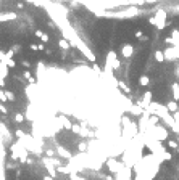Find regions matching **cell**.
<instances>
[{"label":"cell","instance_id":"1","mask_svg":"<svg viewBox=\"0 0 179 180\" xmlns=\"http://www.w3.org/2000/svg\"><path fill=\"white\" fill-rule=\"evenodd\" d=\"M107 64H108V68H113V69H118V68H120V61L116 60V53L115 52H108V55H107Z\"/></svg>","mask_w":179,"mask_h":180},{"label":"cell","instance_id":"2","mask_svg":"<svg viewBox=\"0 0 179 180\" xmlns=\"http://www.w3.org/2000/svg\"><path fill=\"white\" fill-rule=\"evenodd\" d=\"M155 19H156V27H158V29H165V19H166V13H165V11L163 10H160L158 11V13H156L155 15Z\"/></svg>","mask_w":179,"mask_h":180},{"label":"cell","instance_id":"3","mask_svg":"<svg viewBox=\"0 0 179 180\" xmlns=\"http://www.w3.org/2000/svg\"><path fill=\"white\" fill-rule=\"evenodd\" d=\"M132 53H134V48H132L131 43H126V45H123V47H121V55L124 56V58H131Z\"/></svg>","mask_w":179,"mask_h":180},{"label":"cell","instance_id":"4","mask_svg":"<svg viewBox=\"0 0 179 180\" xmlns=\"http://www.w3.org/2000/svg\"><path fill=\"white\" fill-rule=\"evenodd\" d=\"M177 109H179L177 101H174V100L168 101V105H166V111H168V112H177Z\"/></svg>","mask_w":179,"mask_h":180},{"label":"cell","instance_id":"5","mask_svg":"<svg viewBox=\"0 0 179 180\" xmlns=\"http://www.w3.org/2000/svg\"><path fill=\"white\" fill-rule=\"evenodd\" d=\"M34 34H36V37H39V39H41V40H42L44 43H47V42L50 40L47 34H45V32H42L41 29H36V32H34Z\"/></svg>","mask_w":179,"mask_h":180},{"label":"cell","instance_id":"6","mask_svg":"<svg viewBox=\"0 0 179 180\" xmlns=\"http://www.w3.org/2000/svg\"><path fill=\"white\" fill-rule=\"evenodd\" d=\"M150 98H152V92H145V95H144V100L141 101V105L144 106V108H147V106L150 105Z\"/></svg>","mask_w":179,"mask_h":180},{"label":"cell","instance_id":"7","mask_svg":"<svg viewBox=\"0 0 179 180\" xmlns=\"http://www.w3.org/2000/svg\"><path fill=\"white\" fill-rule=\"evenodd\" d=\"M173 100L179 101V84L177 82L173 84Z\"/></svg>","mask_w":179,"mask_h":180},{"label":"cell","instance_id":"8","mask_svg":"<svg viewBox=\"0 0 179 180\" xmlns=\"http://www.w3.org/2000/svg\"><path fill=\"white\" fill-rule=\"evenodd\" d=\"M155 60L158 61V63H163V61L166 60L165 52H161V50H156V52H155Z\"/></svg>","mask_w":179,"mask_h":180},{"label":"cell","instance_id":"9","mask_svg":"<svg viewBox=\"0 0 179 180\" xmlns=\"http://www.w3.org/2000/svg\"><path fill=\"white\" fill-rule=\"evenodd\" d=\"M16 13H5V15H0V21H7V19H16Z\"/></svg>","mask_w":179,"mask_h":180},{"label":"cell","instance_id":"10","mask_svg":"<svg viewBox=\"0 0 179 180\" xmlns=\"http://www.w3.org/2000/svg\"><path fill=\"white\" fill-rule=\"evenodd\" d=\"M139 84H141V85L142 87H147L149 85V84H150V77L149 76H141V77H139Z\"/></svg>","mask_w":179,"mask_h":180},{"label":"cell","instance_id":"11","mask_svg":"<svg viewBox=\"0 0 179 180\" xmlns=\"http://www.w3.org/2000/svg\"><path fill=\"white\" fill-rule=\"evenodd\" d=\"M58 45H60L61 48H65V50H68V48H70V43H68V40H65V39H60Z\"/></svg>","mask_w":179,"mask_h":180},{"label":"cell","instance_id":"12","mask_svg":"<svg viewBox=\"0 0 179 180\" xmlns=\"http://www.w3.org/2000/svg\"><path fill=\"white\" fill-rule=\"evenodd\" d=\"M171 39H174L176 42H179V31H177V29H173V31H171ZM176 45H177V43H176Z\"/></svg>","mask_w":179,"mask_h":180},{"label":"cell","instance_id":"13","mask_svg":"<svg viewBox=\"0 0 179 180\" xmlns=\"http://www.w3.org/2000/svg\"><path fill=\"white\" fill-rule=\"evenodd\" d=\"M5 63H7L8 68H15V66H16V61L12 60V58H7V60H5Z\"/></svg>","mask_w":179,"mask_h":180},{"label":"cell","instance_id":"14","mask_svg":"<svg viewBox=\"0 0 179 180\" xmlns=\"http://www.w3.org/2000/svg\"><path fill=\"white\" fill-rule=\"evenodd\" d=\"M5 95H7V100H10V101H15V93H13V92H10V90H7V92H5Z\"/></svg>","mask_w":179,"mask_h":180},{"label":"cell","instance_id":"15","mask_svg":"<svg viewBox=\"0 0 179 180\" xmlns=\"http://www.w3.org/2000/svg\"><path fill=\"white\" fill-rule=\"evenodd\" d=\"M177 142L176 140H168V146H170V148H177Z\"/></svg>","mask_w":179,"mask_h":180},{"label":"cell","instance_id":"16","mask_svg":"<svg viewBox=\"0 0 179 180\" xmlns=\"http://www.w3.org/2000/svg\"><path fill=\"white\" fill-rule=\"evenodd\" d=\"M15 121L16 122H23L24 121V116L23 114H15Z\"/></svg>","mask_w":179,"mask_h":180},{"label":"cell","instance_id":"17","mask_svg":"<svg viewBox=\"0 0 179 180\" xmlns=\"http://www.w3.org/2000/svg\"><path fill=\"white\" fill-rule=\"evenodd\" d=\"M0 101H2V103H5V101H7V95L3 93L2 88H0Z\"/></svg>","mask_w":179,"mask_h":180},{"label":"cell","instance_id":"18","mask_svg":"<svg viewBox=\"0 0 179 180\" xmlns=\"http://www.w3.org/2000/svg\"><path fill=\"white\" fill-rule=\"evenodd\" d=\"M134 37H136V39H139V40H141V39L144 37V34H142V31H136V32H134Z\"/></svg>","mask_w":179,"mask_h":180},{"label":"cell","instance_id":"19","mask_svg":"<svg viewBox=\"0 0 179 180\" xmlns=\"http://www.w3.org/2000/svg\"><path fill=\"white\" fill-rule=\"evenodd\" d=\"M118 85H120V87H121L123 90H124V92H126V93H129V92H131V90H129V87H127V85H124V84H123V82H120V84H118Z\"/></svg>","mask_w":179,"mask_h":180},{"label":"cell","instance_id":"20","mask_svg":"<svg viewBox=\"0 0 179 180\" xmlns=\"http://www.w3.org/2000/svg\"><path fill=\"white\" fill-rule=\"evenodd\" d=\"M29 47H31V50H39V45H36V43H31Z\"/></svg>","mask_w":179,"mask_h":180},{"label":"cell","instance_id":"21","mask_svg":"<svg viewBox=\"0 0 179 180\" xmlns=\"http://www.w3.org/2000/svg\"><path fill=\"white\" fill-rule=\"evenodd\" d=\"M171 158H173V154H171V153H168V151H166V153H165V159H171Z\"/></svg>","mask_w":179,"mask_h":180},{"label":"cell","instance_id":"22","mask_svg":"<svg viewBox=\"0 0 179 180\" xmlns=\"http://www.w3.org/2000/svg\"><path fill=\"white\" fill-rule=\"evenodd\" d=\"M0 111H2V112H7V108L2 105V101H0Z\"/></svg>","mask_w":179,"mask_h":180},{"label":"cell","instance_id":"23","mask_svg":"<svg viewBox=\"0 0 179 180\" xmlns=\"http://www.w3.org/2000/svg\"><path fill=\"white\" fill-rule=\"evenodd\" d=\"M86 150V143H79V151H84Z\"/></svg>","mask_w":179,"mask_h":180},{"label":"cell","instance_id":"24","mask_svg":"<svg viewBox=\"0 0 179 180\" xmlns=\"http://www.w3.org/2000/svg\"><path fill=\"white\" fill-rule=\"evenodd\" d=\"M44 180H53V177L52 175H45V177H44Z\"/></svg>","mask_w":179,"mask_h":180},{"label":"cell","instance_id":"25","mask_svg":"<svg viewBox=\"0 0 179 180\" xmlns=\"http://www.w3.org/2000/svg\"><path fill=\"white\" fill-rule=\"evenodd\" d=\"M0 61H5V55L2 52H0Z\"/></svg>","mask_w":179,"mask_h":180}]
</instances>
